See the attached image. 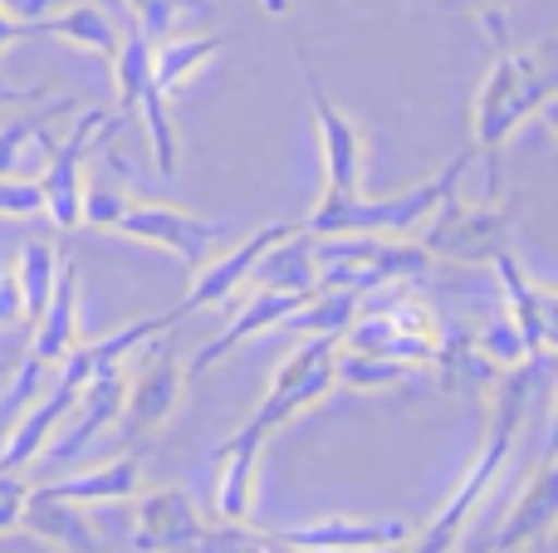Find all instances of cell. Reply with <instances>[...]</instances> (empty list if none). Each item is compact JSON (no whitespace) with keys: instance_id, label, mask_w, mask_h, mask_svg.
<instances>
[{"instance_id":"19","label":"cell","mask_w":558,"mask_h":553,"mask_svg":"<svg viewBox=\"0 0 558 553\" xmlns=\"http://www.w3.org/2000/svg\"><path fill=\"white\" fill-rule=\"evenodd\" d=\"M29 358L49 362L54 368L59 358H64L69 348L78 343V270L69 255H59V274H54V290H49L45 309H39V319L29 323Z\"/></svg>"},{"instance_id":"28","label":"cell","mask_w":558,"mask_h":553,"mask_svg":"<svg viewBox=\"0 0 558 553\" xmlns=\"http://www.w3.org/2000/svg\"><path fill=\"white\" fill-rule=\"evenodd\" d=\"M471 348H475V358L485 362V368H514V362H524L530 353H524V339H520V329H514V319L510 314H495L490 323H485L481 333L471 339Z\"/></svg>"},{"instance_id":"23","label":"cell","mask_w":558,"mask_h":553,"mask_svg":"<svg viewBox=\"0 0 558 553\" xmlns=\"http://www.w3.org/2000/svg\"><path fill=\"white\" fill-rule=\"evenodd\" d=\"M221 45H226L221 35H162V39H153V84L172 98L196 69H206L216 54H221Z\"/></svg>"},{"instance_id":"31","label":"cell","mask_w":558,"mask_h":553,"mask_svg":"<svg viewBox=\"0 0 558 553\" xmlns=\"http://www.w3.org/2000/svg\"><path fill=\"white\" fill-rule=\"evenodd\" d=\"M45 196H39L35 176H0V216H39Z\"/></svg>"},{"instance_id":"30","label":"cell","mask_w":558,"mask_h":553,"mask_svg":"<svg viewBox=\"0 0 558 553\" xmlns=\"http://www.w3.org/2000/svg\"><path fill=\"white\" fill-rule=\"evenodd\" d=\"M456 10H465L495 49H510V0H456Z\"/></svg>"},{"instance_id":"6","label":"cell","mask_w":558,"mask_h":553,"mask_svg":"<svg viewBox=\"0 0 558 553\" xmlns=\"http://www.w3.org/2000/svg\"><path fill=\"white\" fill-rule=\"evenodd\" d=\"M333 353H338V333H304V343L275 368L270 392L260 397V407L251 411L245 427L260 431V437H275L284 421H294L299 411H308L314 402H324L328 392L338 388L333 382Z\"/></svg>"},{"instance_id":"13","label":"cell","mask_w":558,"mask_h":553,"mask_svg":"<svg viewBox=\"0 0 558 553\" xmlns=\"http://www.w3.org/2000/svg\"><path fill=\"white\" fill-rule=\"evenodd\" d=\"M495 270V284H500V299H505V314L514 319L524 339V353L530 358H549L554 348V323H558V294L549 284H539L510 250H495L485 260Z\"/></svg>"},{"instance_id":"35","label":"cell","mask_w":558,"mask_h":553,"mask_svg":"<svg viewBox=\"0 0 558 553\" xmlns=\"http://www.w3.org/2000/svg\"><path fill=\"white\" fill-rule=\"evenodd\" d=\"M0 5H5L10 15H20V20H39V15L54 10V0H0Z\"/></svg>"},{"instance_id":"8","label":"cell","mask_w":558,"mask_h":553,"mask_svg":"<svg viewBox=\"0 0 558 553\" xmlns=\"http://www.w3.org/2000/svg\"><path fill=\"white\" fill-rule=\"evenodd\" d=\"M299 64H304V84H308V108H314L318 123V152H324V196L328 201H343V196L363 192V162H367V143L363 127L343 113V108L328 98L318 69L308 64V54L299 49Z\"/></svg>"},{"instance_id":"36","label":"cell","mask_w":558,"mask_h":553,"mask_svg":"<svg viewBox=\"0 0 558 553\" xmlns=\"http://www.w3.org/2000/svg\"><path fill=\"white\" fill-rule=\"evenodd\" d=\"M314 553H402V544H373V549H314Z\"/></svg>"},{"instance_id":"32","label":"cell","mask_w":558,"mask_h":553,"mask_svg":"<svg viewBox=\"0 0 558 553\" xmlns=\"http://www.w3.org/2000/svg\"><path fill=\"white\" fill-rule=\"evenodd\" d=\"M25 476H10V470H0V534H10V529H20V509H25Z\"/></svg>"},{"instance_id":"37","label":"cell","mask_w":558,"mask_h":553,"mask_svg":"<svg viewBox=\"0 0 558 553\" xmlns=\"http://www.w3.org/2000/svg\"><path fill=\"white\" fill-rule=\"evenodd\" d=\"M260 10H265V15H289V10H294V0H260Z\"/></svg>"},{"instance_id":"9","label":"cell","mask_w":558,"mask_h":553,"mask_svg":"<svg viewBox=\"0 0 558 553\" xmlns=\"http://www.w3.org/2000/svg\"><path fill=\"white\" fill-rule=\"evenodd\" d=\"M416 241L432 250V260L481 265V260H490L495 250H505V211L461 201V186H456V192H446V201L426 216Z\"/></svg>"},{"instance_id":"15","label":"cell","mask_w":558,"mask_h":553,"mask_svg":"<svg viewBox=\"0 0 558 553\" xmlns=\"http://www.w3.org/2000/svg\"><path fill=\"white\" fill-rule=\"evenodd\" d=\"M265 441L260 431L241 427L235 437H226L216 446V519L221 525H251L255 519V490H260V460H265Z\"/></svg>"},{"instance_id":"20","label":"cell","mask_w":558,"mask_h":553,"mask_svg":"<svg viewBox=\"0 0 558 553\" xmlns=\"http://www.w3.org/2000/svg\"><path fill=\"white\" fill-rule=\"evenodd\" d=\"M279 544L314 553V549H373V544H407L412 539V525L402 519H314V525L299 529H275Z\"/></svg>"},{"instance_id":"26","label":"cell","mask_w":558,"mask_h":553,"mask_svg":"<svg viewBox=\"0 0 558 553\" xmlns=\"http://www.w3.org/2000/svg\"><path fill=\"white\" fill-rule=\"evenodd\" d=\"M59 108H74V103H64V98H59V103H49V113H59ZM49 113H15L5 127H0V176H25V172H20V167H25V157L29 152L45 157L49 147H54V143H49V133H45V118Z\"/></svg>"},{"instance_id":"34","label":"cell","mask_w":558,"mask_h":553,"mask_svg":"<svg viewBox=\"0 0 558 553\" xmlns=\"http://www.w3.org/2000/svg\"><path fill=\"white\" fill-rule=\"evenodd\" d=\"M15 39H29V20H20V15H10L5 5H0V49H10Z\"/></svg>"},{"instance_id":"17","label":"cell","mask_w":558,"mask_h":553,"mask_svg":"<svg viewBox=\"0 0 558 553\" xmlns=\"http://www.w3.org/2000/svg\"><path fill=\"white\" fill-rule=\"evenodd\" d=\"M304 299H308V294L265 290V284H255V294L231 314V323H226V329L216 333V339L206 343V348L196 353L192 362H186V378H202L206 368H216L221 358H231V353L241 348L245 339H260V333H270V329H284V319H289V314H294Z\"/></svg>"},{"instance_id":"7","label":"cell","mask_w":558,"mask_h":553,"mask_svg":"<svg viewBox=\"0 0 558 553\" xmlns=\"http://www.w3.org/2000/svg\"><path fill=\"white\" fill-rule=\"evenodd\" d=\"M514 437H520V431L490 427V437H485V451L471 460V470L461 476V486H456L451 495L441 500V509H436V515L426 519L422 529H412V539L402 544V553H456V544H461V534H465V525H471V515H475V505L490 495L495 476H500L505 460H510Z\"/></svg>"},{"instance_id":"22","label":"cell","mask_w":558,"mask_h":553,"mask_svg":"<svg viewBox=\"0 0 558 553\" xmlns=\"http://www.w3.org/2000/svg\"><path fill=\"white\" fill-rule=\"evenodd\" d=\"M29 35H59V39H69V45L88 49V54L113 59L123 29H118L94 0H74V5H64V10H49V15L29 20Z\"/></svg>"},{"instance_id":"21","label":"cell","mask_w":558,"mask_h":553,"mask_svg":"<svg viewBox=\"0 0 558 553\" xmlns=\"http://www.w3.org/2000/svg\"><path fill=\"white\" fill-rule=\"evenodd\" d=\"M143 486H147L143 460H133V456H113V460H104L98 470H84V476L49 480L45 490H49V495L74 500V505H118V500H133Z\"/></svg>"},{"instance_id":"24","label":"cell","mask_w":558,"mask_h":553,"mask_svg":"<svg viewBox=\"0 0 558 553\" xmlns=\"http://www.w3.org/2000/svg\"><path fill=\"white\" fill-rule=\"evenodd\" d=\"M15 290H20V319L35 323L39 309H45L49 290H54V274H59V250L39 235H29L25 245L15 250Z\"/></svg>"},{"instance_id":"2","label":"cell","mask_w":558,"mask_h":553,"mask_svg":"<svg viewBox=\"0 0 558 553\" xmlns=\"http://www.w3.org/2000/svg\"><path fill=\"white\" fill-rule=\"evenodd\" d=\"M338 343L357 353H383V358H397L407 368H436L446 348V333H441V319L432 314V304L416 294V284L387 280V284H373L357 299Z\"/></svg>"},{"instance_id":"27","label":"cell","mask_w":558,"mask_h":553,"mask_svg":"<svg viewBox=\"0 0 558 553\" xmlns=\"http://www.w3.org/2000/svg\"><path fill=\"white\" fill-rule=\"evenodd\" d=\"M128 15H133V29H143L147 39H162L182 20H206L211 0H128Z\"/></svg>"},{"instance_id":"4","label":"cell","mask_w":558,"mask_h":553,"mask_svg":"<svg viewBox=\"0 0 558 553\" xmlns=\"http://www.w3.org/2000/svg\"><path fill=\"white\" fill-rule=\"evenodd\" d=\"M186 382L192 378H186V362L172 343V329L153 333V339L143 343L137 368L128 372L123 407H118V421H113L118 437H123L128 446H137V441H147L153 431H162L167 421L177 417V407H182Z\"/></svg>"},{"instance_id":"38","label":"cell","mask_w":558,"mask_h":553,"mask_svg":"<svg viewBox=\"0 0 558 553\" xmlns=\"http://www.w3.org/2000/svg\"><path fill=\"white\" fill-rule=\"evenodd\" d=\"M456 553H490V544H481V549H461V544H456Z\"/></svg>"},{"instance_id":"33","label":"cell","mask_w":558,"mask_h":553,"mask_svg":"<svg viewBox=\"0 0 558 553\" xmlns=\"http://www.w3.org/2000/svg\"><path fill=\"white\" fill-rule=\"evenodd\" d=\"M5 323H20V290H15V274L0 270V329Z\"/></svg>"},{"instance_id":"3","label":"cell","mask_w":558,"mask_h":553,"mask_svg":"<svg viewBox=\"0 0 558 553\" xmlns=\"http://www.w3.org/2000/svg\"><path fill=\"white\" fill-rule=\"evenodd\" d=\"M471 157L475 152L465 147V152H456L441 172L422 176V182L402 186V192H392V196H363L357 192V196H343V201L318 196V206L299 221V231L304 235H416L426 225V216L446 201V192L461 186Z\"/></svg>"},{"instance_id":"5","label":"cell","mask_w":558,"mask_h":553,"mask_svg":"<svg viewBox=\"0 0 558 553\" xmlns=\"http://www.w3.org/2000/svg\"><path fill=\"white\" fill-rule=\"evenodd\" d=\"M118 127H123V113H98V108H88V113H78L74 133L45 152V172L35 176L39 196H45L39 216H49L59 231L84 225L78 221V211H84V182H88L84 167H88V157H94V147H104Z\"/></svg>"},{"instance_id":"12","label":"cell","mask_w":558,"mask_h":553,"mask_svg":"<svg viewBox=\"0 0 558 553\" xmlns=\"http://www.w3.org/2000/svg\"><path fill=\"white\" fill-rule=\"evenodd\" d=\"M133 515V549L137 553H202L206 519L196 515L192 495L182 486H143Z\"/></svg>"},{"instance_id":"18","label":"cell","mask_w":558,"mask_h":553,"mask_svg":"<svg viewBox=\"0 0 558 553\" xmlns=\"http://www.w3.org/2000/svg\"><path fill=\"white\" fill-rule=\"evenodd\" d=\"M20 529L59 553H104V534L88 525L84 505H74V500H64V495H49L45 486L25 495Z\"/></svg>"},{"instance_id":"16","label":"cell","mask_w":558,"mask_h":553,"mask_svg":"<svg viewBox=\"0 0 558 553\" xmlns=\"http://www.w3.org/2000/svg\"><path fill=\"white\" fill-rule=\"evenodd\" d=\"M554 519H558V466L549 451H544V456L534 460V476L524 480L520 500H514L510 515H505V525L495 529L490 553H520V549L544 544V539L554 534Z\"/></svg>"},{"instance_id":"25","label":"cell","mask_w":558,"mask_h":553,"mask_svg":"<svg viewBox=\"0 0 558 553\" xmlns=\"http://www.w3.org/2000/svg\"><path fill=\"white\" fill-rule=\"evenodd\" d=\"M416 368H407V362L397 358H383V353H357V348H343L338 343L333 353V382L338 388H353V392H387L397 388V382H407Z\"/></svg>"},{"instance_id":"1","label":"cell","mask_w":558,"mask_h":553,"mask_svg":"<svg viewBox=\"0 0 558 553\" xmlns=\"http://www.w3.org/2000/svg\"><path fill=\"white\" fill-rule=\"evenodd\" d=\"M554 45L534 49H495L471 108V152L495 157L530 118L549 113L554 103Z\"/></svg>"},{"instance_id":"10","label":"cell","mask_w":558,"mask_h":553,"mask_svg":"<svg viewBox=\"0 0 558 553\" xmlns=\"http://www.w3.org/2000/svg\"><path fill=\"white\" fill-rule=\"evenodd\" d=\"M108 231L128 235V241H143V245H157V250L177 255L186 270H196L202 260L216 255V235L221 225L216 221H202V216L182 211V206H162V201H128L118 211V221Z\"/></svg>"},{"instance_id":"29","label":"cell","mask_w":558,"mask_h":553,"mask_svg":"<svg viewBox=\"0 0 558 553\" xmlns=\"http://www.w3.org/2000/svg\"><path fill=\"white\" fill-rule=\"evenodd\" d=\"M202 553H299L255 525H206Z\"/></svg>"},{"instance_id":"11","label":"cell","mask_w":558,"mask_h":553,"mask_svg":"<svg viewBox=\"0 0 558 553\" xmlns=\"http://www.w3.org/2000/svg\"><path fill=\"white\" fill-rule=\"evenodd\" d=\"M299 231V221H270V225H260L255 235H245L235 250H226V255H211V260H202L196 265V280H192V290H186V299L177 304V323L186 319V314H196V309H211V304H231L235 294L251 284V270L260 265V255L270 250L275 241H284V235H294Z\"/></svg>"},{"instance_id":"14","label":"cell","mask_w":558,"mask_h":553,"mask_svg":"<svg viewBox=\"0 0 558 553\" xmlns=\"http://www.w3.org/2000/svg\"><path fill=\"white\" fill-rule=\"evenodd\" d=\"M123 388H128V358L118 362H104V368H94V378L78 388L74 407H69L64 427L54 431V441H49V460H74L84 456V446L98 437V431H108L118 421V407H123Z\"/></svg>"}]
</instances>
